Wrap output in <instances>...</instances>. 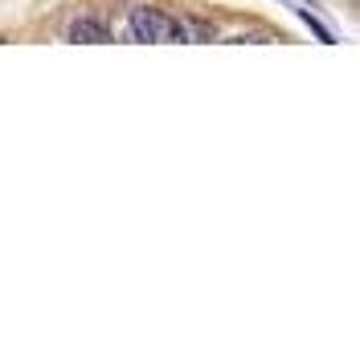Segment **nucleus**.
<instances>
[{
    "instance_id": "1",
    "label": "nucleus",
    "mask_w": 360,
    "mask_h": 352,
    "mask_svg": "<svg viewBox=\"0 0 360 352\" xmlns=\"http://www.w3.org/2000/svg\"><path fill=\"white\" fill-rule=\"evenodd\" d=\"M127 29H131L135 42L143 45H160V42H180V21L176 17H168V13H160V8H131V17H127Z\"/></svg>"
},
{
    "instance_id": "2",
    "label": "nucleus",
    "mask_w": 360,
    "mask_h": 352,
    "mask_svg": "<svg viewBox=\"0 0 360 352\" xmlns=\"http://www.w3.org/2000/svg\"><path fill=\"white\" fill-rule=\"evenodd\" d=\"M66 42H74V45H103V42H111V33H107V25L94 21V17H78V21H70Z\"/></svg>"
},
{
    "instance_id": "3",
    "label": "nucleus",
    "mask_w": 360,
    "mask_h": 352,
    "mask_svg": "<svg viewBox=\"0 0 360 352\" xmlns=\"http://www.w3.org/2000/svg\"><path fill=\"white\" fill-rule=\"evenodd\" d=\"M180 42H213V29H209L205 21L180 17Z\"/></svg>"
}]
</instances>
